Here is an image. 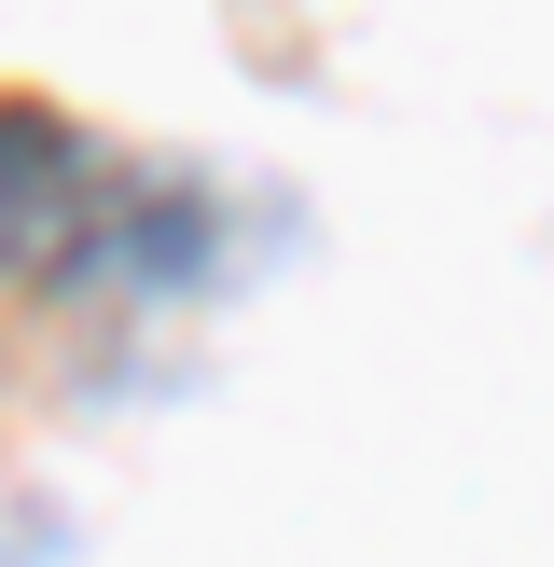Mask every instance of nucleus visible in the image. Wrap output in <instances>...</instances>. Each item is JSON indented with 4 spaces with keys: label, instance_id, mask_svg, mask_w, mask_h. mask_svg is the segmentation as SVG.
<instances>
[{
    "label": "nucleus",
    "instance_id": "f257e3e1",
    "mask_svg": "<svg viewBox=\"0 0 554 567\" xmlns=\"http://www.w3.org/2000/svg\"><path fill=\"white\" fill-rule=\"evenodd\" d=\"M98 194H111V166L83 153L55 111H0V264L14 277L70 264V249L98 236Z\"/></svg>",
    "mask_w": 554,
    "mask_h": 567
}]
</instances>
